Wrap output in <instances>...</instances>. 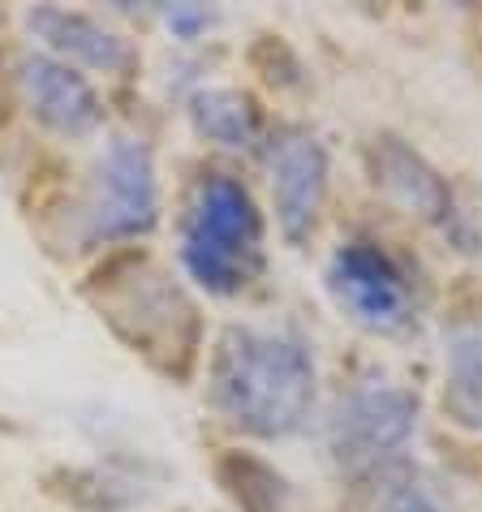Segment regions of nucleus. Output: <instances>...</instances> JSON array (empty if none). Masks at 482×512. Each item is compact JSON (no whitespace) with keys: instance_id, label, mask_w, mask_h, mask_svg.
Segmentation results:
<instances>
[{"instance_id":"obj_1","label":"nucleus","mask_w":482,"mask_h":512,"mask_svg":"<svg viewBox=\"0 0 482 512\" xmlns=\"http://www.w3.org/2000/svg\"><path fill=\"white\" fill-rule=\"evenodd\" d=\"M315 353L285 327H241L220 336L211 358V405L254 439H289L315 409Z\"/></svg>"},{"instance_id":"obj_2","label":"nucleus","mask_w":482,"mask_h":512,"mask_svg":"<svg viewBox=\"0 0 482 512\" xmlns=\"http://www.w3.org/2000/svg\"><path fill=\"white\" fill-rule=\"evenodd\" d=\"M181 263L211 297H233L263 276V216L241 181L224 173L198 181L181 224Z\"/></svg>"},{"instance_id":"obj_3","label":"nucleus","mask_w":482,"mask_h":512,"mask_svg":"<svg viewBox=\"0 0 482 512\" xmlns=\"http://www.w3.org/2000/svg\"><path fill=\"white\" fill-rule=\"evenodd\" d=\"M95 306L125 345L168 375H186L198 353V315L186 293L151 263L112 267L95 284Z\"/></svg>"},{"instance_id":"obj_4","label":"nucleus","mask_w":482,"mask_h":512,"mask_svg":"<svg viewBox=\"0 0 482 512\" xmlns=\"http://www.w3.org/2000/svg\"><path fill=\"white\" fill-rule=\"evenodd\" d=\"M418 426V396L396 383H362L328 418V452L340 478L358 482L371 469L405 457V444Z\"/></svg>"},{"instance_id":"obj_5","label":"nucleus","mask_w":482,"mask_h":512,"mask_svg":"<svg viewBox=\"0 0 482 512\" xmlns=\"http://www.w3.org/2000/svg\"><path fill=\"white\" fill-rule=\"evenodd\" d=\"M160 220V181H155L151 147L138 138H112L95 164L82 229L87 241H130Z\"/></svg>"},{"instance_id":"obj_6","label":"nucleus","mask_w":482,"mask_h":512,"mask_svg":"<svg viewBox=\"0 0 482 512\" xmlns=\"http://www.w3.org/2000/svg\"><path fill=\"white\" fill-rule=\"evenodd\" d=\"M328 293L345 319L375 336H401L414 327V289L401 263L375 241H345L328 259Z\"/></svg>"},{"instance_id":"obj_7","label":"nucleus","mask_w":482,"mask_h":512,"mask_svg":"<svg viewBox=\"0 0 482 512\" xmlns=\"http://www.w3.org/2000/svg\"><path fill=\"white\" fill-rule=\"evenodd\" d=\"M366 160H371L375 186L384 190L396 207L409 211V216H418L422 224H431V229H439L448 241H457L461 250H474L470 229H465V220L457 211V198H452V186L409 147V142L384 134V138L371 142Z\"/></svg>"},{"instance_id":"obj_8","label":"nucleus","mask_w":482,"mask_h":512,"mask_svg":"<svg viewBox=\"0 0 482 512\" xmlns=\"http://www.w3.org/2000/svg\"><path fill=\"white\" fill-rule=\"evenodd\" d=\"M328 147L310 134H285L272 151V203H276V224L289 246L315 233V220L328 198Z\"/></svg>"},{"instance_id":"obj_9","label":"nucleus","mask_w":482,"mask_h":512,"mask_svg":"<svg viewBox=\"0 0 482 512\" xmlns=\"http://www.w3.org/2000/svg\"><path fill=\"white\" fill-rule=\"evenodd\" d=\"M18 82L26 95V108L44 130L61 138H87L104 121V104L87 78L74 65H61L52 56H26L18 65Z\"/></svg>"},{"instance_id":"obj_10","label":"nucleus","mask_w":482,"mask_h":512,"mask_svg":"<svg viewBox=\"0 0 482 512\" xmlns=\"http://www.w3.org/2000/svg\"><path fill=\"white\" fill-rule=\"evenodd\" d=\"M26 31L61 65H87V69H99V74H130L138 65V52L130 48V39H121L117 31H108L104 22H95L91 13H78V9L35 5L26 13Z\"/></svg>"},{"instance_id":"obj_11","label":"nucleus","mask_w":482,"mask_h":512,"mask_svg":"<svg viewBox=\"0 0 482 512\" xmlns=\"http://www.w3.org/2000/svg\"><path fill=\"white\" fill-rule=\"evenodd\" d=\"M444 414L461 431L482 435V319L444 336Z\"/></svg>"},{"instance_id":"obj_12","label":"nucleus","mask_w":482,"mask_h":512,"mask_svg":"<svg viewBox=\"0 0 482 512\" xmlns=\"http://www.w3.org/2000/svg\"><path fill=\"white\" fill-rule=\"evenodd\" d=\"M353 487H358L362 512H448L439 482L409 457H396L388 465L371 469Z\"/></svg>"},{"instance_id":"obj_13","label":"nucleus","mask_w":482,"mask_h":512,"mask_svg":"<svg viewBox=\"0 0 482 512\" xmlns=\"http://www.w3.org/2000/svg\"><path fill=\"white\" fill-rule=\"evenodd\" d=\"M190 121L207 142L220 147H254L263 138V117L250 95L233 87H203L190 95Z\"/></svg>"},{"instance_id":"obj_14","label":"nucleus","mask_w":482,"mask_h":512,"mask_svg":"<svg viewBox=\"0 0 482 512\" xmlns=\"http://www.w3.org/2000/svg\"><path fill=\"white\" fill-rule=\"evenodd\" d=\"M220 487L241 512H285L289 508V482L276 474L267 461L250 457V452H229L220 465Z\"/></svg>"},{"instance_id":"obj_15","label":"nucleus","mask_w":482,"mask_h":512,"mask_svg":"<svg viewBox=\"0 0 482 512\" xmlns=\"http://www.w3.org/2000/svg\"><path fill=\"white\" fill-rule=\"evenodd\" d=\"M164 22H168V31H173L177 39H198L211 22H216V13L203 9V5H168Z\"/></svg>"}]
</instances>
